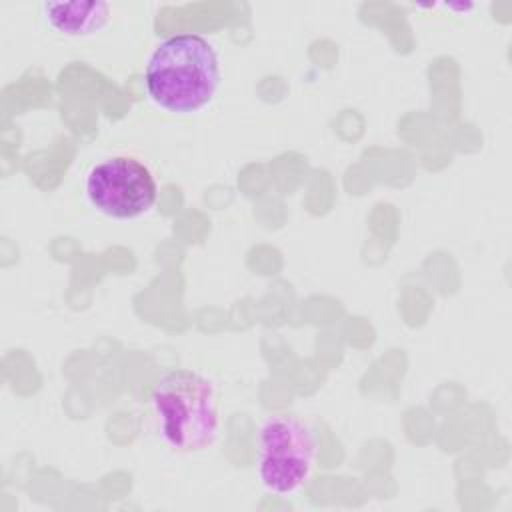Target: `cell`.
<instances>
[{
    "instance_id": "cell-1",
    "label": "cell",
    "mask_w": 512,
    "mask_h": 512,
    "mask_svg": "<svg viewBox=\"0 0 512 512\" xmlns=\"http://www.w3.org/2000/svg\"><path fill=\"white\" fill-rule=\"evenodd\" d=\"M222 72L214 44L198 32L172 34L150 52L144 68L148 98L162 110L192 114L206 108Z\"/></svg>"
},
{
    "instance_id": "cell-2",
    "label": "cell",
    "mask_w": 512,
    "mask_h": 512,
    "mask_svg": "<svg viewBox=\"0 0 512 512\" xmlns=\"http://www.w3.org/2000/svg\"><path fill=\"white\" fill-rule=\"evenodd\" d=\"M156 430L178 454H194L212 446L220 432V400L212 380L176 368L160 376L150 394Z\"/></svg>"
},
{
    "instance_id": "cell-3",
    "label": "cell",
    "mask_w": 512,
    "mask_h": 512,
    "mask_svg": "<svg viewBox=\"0 0 512 512\" xmlns=\"http://www.w3.org/2000/svg\"><path fill=\"white\" fill-rule=\"evenodd\" d=\"M316 456V434L302 418L274 414L260 424L256 438V476L270 494H298L314 474Z\"/></svg>"
},
{
    "instance_id": "cell-4",
    "label": "cell",
    "mask_w": 512,
    "mask_h": 512,
    "mask_svg": "<svg viewBox=\"0 0 512 512\" xmlns=\"http://www.w3.org/2000/svg\"><path fill=\"white\" fill-rule=\"evenodd\" d=\"M84 194L100 214L114 220H134L156 204L158 182L144 160L116 154L102 158L88 170Z\"/></svg>"
},
{
    "instance_id": "cell-5",
    "label": "cell",
    "mask_w": 512,
    "mask_h": 512,
    "mask_svg": "<svg viewBox=\"0 0 512 512\" xmlns=\"http://www.w3.org/2000/svg\"><path fill=\"white\" fill-rule=\"evenodd\" d=\"M42 20L58 34L88 38L104 30L112 18L110 2H42Z\"/></svg>"
}]
</instances>
